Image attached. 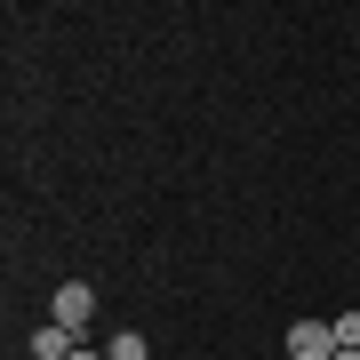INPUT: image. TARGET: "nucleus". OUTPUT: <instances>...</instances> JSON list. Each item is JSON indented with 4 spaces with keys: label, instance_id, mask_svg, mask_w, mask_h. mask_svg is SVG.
<instances>
[{
    "label": "nucleus",
    "instance_id": "obj_1",
    "mask_svg": "<svg viewBox=\"0 0 360 360\" xmlns=\"http://www.w3.org/2000/svg\"><path fill=\"white\" fill-rule=\"evenodd\" d=\"M49 321L80 336V328L96 321V288H89V281H65V288H56V304H49Z\"/></svg>",
    "mask_w": 360,
    "mask_h": 360
},
{
    "label": "nucleus",
    "instance_id": "obj_4",
    "mask_svg": "<svg viewBox=\"0 0 360 360\" xmlns=\"http://www.w3.org/2000/svg\"><path fill=\"white\" fill-rule=\"evenodd\" d=\"M336 352H360V312H345V321H336Z\"/></svg>",
    "mask_w": 360,
    "mask_h": 360
},
{
    "label": "nucleus",
    "instance_id": "obj_7",
    "mask_svg": "<svg viewBox=\"0 0 360 360\" xmlns=\"http://www.w3.org/2000/svg\"><path fill=\"white\" fill-rule=\"evenodd\" d=\"M336 360H360V352H336Z\"/></svg>",
    "mask_w": 360,
    "mask_h": 360
},
{
    "label": "nucleus",
    "instance_id": "obj_3",
    "mask_svg": "<svg viewBox=\"0 0 360 360\" xmlns=\"http://www.w3.org/2000/svg\"><path fill=\"white\" fill-rule=\"evenodd\" d=\"M32 352H40V360H72V352H80V336L49 321V328H32Z\"/></svg>",
    "mask_w": 360,
    "mask_h": 360
},
{
    "label": "nucleus",
    "instance_id": "obj_6",
    "mask_svg": "<svg viewBox=\"0 0 360 360\" xmlns=\"http://www.w3.org/2000/svg\"><path fill=\"white\" fill-rule=\"evenodd\" d=\"M72 360H112V352H89V345H80V352H72Z\"/></svg>",
    "mask_w": 360,
    "mask_h": 360
},
{
    "label": "nucleus",
    "instance_id": "obj_2",
    "mask_svg": "<svg viewBox=\"0 0 360 360\" xmlns=\"http://www.w3.org/2000/svg\"><path fill=\"white\" fill-rule=\"evenodd\" d=\"M288 352L296 360H336V321H296L288 328Z\"/></svg>",
    "mask_w": 360,
    "mask_h": 360
},
{
    "label": "nucleus",
    "instance_id": "obj_5",
    "mask_svg": "<svg viewBox=\"0 0 360 360\" xmlns=\"http://www.w3.org/2000/svg\"><path fill=\"white\" fill-rule=\"evenodd\" d=\"M112 360H144V336L129 328V336H112Z\"/></svg>",
    "mask_w": 360,
    "mask_h": 360
}]
</instances>
